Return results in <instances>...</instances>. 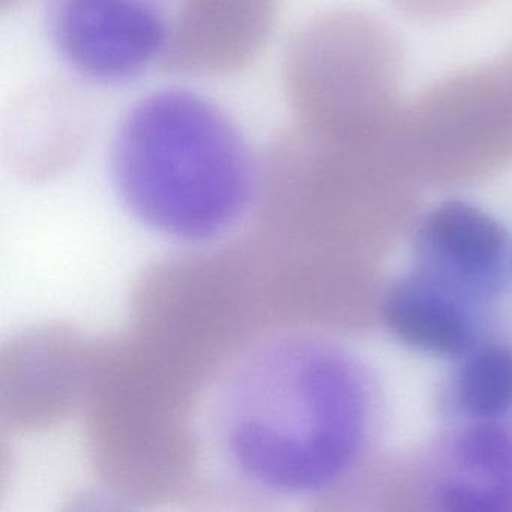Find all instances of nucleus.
I'll list each match as a JSON object with an SVG mask.
<instances>
[{"instance_id":"nucleus-1","label":"nucleus","mask_w":512,"mask_h":512,"mask_svg":"<svg viewBox=\"0 0 512 512\" xmlns=\"http://www.w3.org/2000/svg\"><path fill=\"white\" fill-rule=\"evenodd\" d=\"M361 397L349 355L307 329L268 332L215 380L205 439L220 469L269 500L313 496L341 478L358 446Z\"/></svg>"},{"instance_id":"nucleus-6","label":"nucleus","mask_w":512,"mask_h":512,"mask_svg":"<svg viewBox=\"0 0 512 512\" xmlns=\"http://www.w3.org/2000/svg\"><path fill=\"white\" fill-rule=\"evenodd\" d=\"M466 356L455 383L460 409L484 422L512 412V350L488 346Z\"/></svg>"},{"instance_id":"nucleus-5","label":"nucleus","mask_w":512,"mask_h":512,"mask_svg":"<svg viewBox=\"0 0 512 512\" xmlns=\"http://www.w3.org/2000/svg\"><path fill=\"white\" fill-rule=\"evenodd\" d=\"M383 314L392 334L418 352L443 358L472 352L475 323L463 296L430 275H413L392 287Z\"/></svg>"},{"instance_id":"nucleus-3","label":"nucleus","mask_w":512,"mask_h":512,"mask_svg":"<svg viewBox=\"0 0 512 512\" xmlns=\"http://www.w3.org/2000/svg\"><path fill=\"white\" fill-rule=\"evenodd\" d=\"M49 34L71 71L98 85H124L172 50L164 0H50Z\"/></svg>"},{"instance_id":"nucleus-4","label":"nucleus","mask_w":512,"mask_h":512,"mask_svg":"<svg viewBox=\"0 0 512 512\" xmlns=\"http://www.w3.org/2000/svg\"><path fill=\"white\" fill-rule=\"evenodd\" d=\"M418 242L425 274L461 296L494 284L505 260L506 235L500 224L478 206L457 200L428 214Z\"/></svg>"},{"instance_id":"nucleus-2","label":"nucleus","mask_w":512,"mask_h":512,"mask_svg":"<svg viewBox=\"0 0 512 512\" xmlns=\"http://www.w3.org/2000/svg\"><path fill=\"white\" fill-rule=\"evenodd\" d=\"M110 178L122 208L173 244L200 247L233 235L259 202L250 143L217 104L196 92H155L116 133Z\"/></svg>"}]
</instances>
